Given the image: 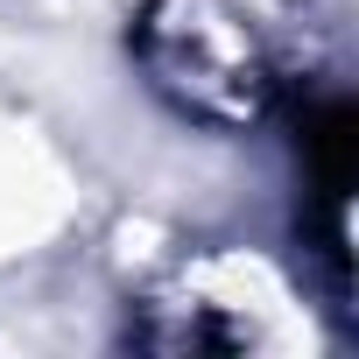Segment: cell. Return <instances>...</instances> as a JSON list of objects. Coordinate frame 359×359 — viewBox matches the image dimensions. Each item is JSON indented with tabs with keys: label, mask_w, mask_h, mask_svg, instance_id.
<instances>
[{
	"label": "cell",
	"mask_w": 359,
	"mask_h": 359,
	"mask_svg": "<svg viewBox=\"0 0 359 359\" xmlns=\"http://www.w3.org/2000/svg\"><path fill=\"white\" fill-rule=\"evenodd\" d=\"M184 22H162L148 29V64H155V85L176 78L184 64L198 71H219V92L233 99V113H254V36L233 29V15H205V0H176Z\"/></svg>",
	"instance_id": "obj_1"
}]
</instances>
